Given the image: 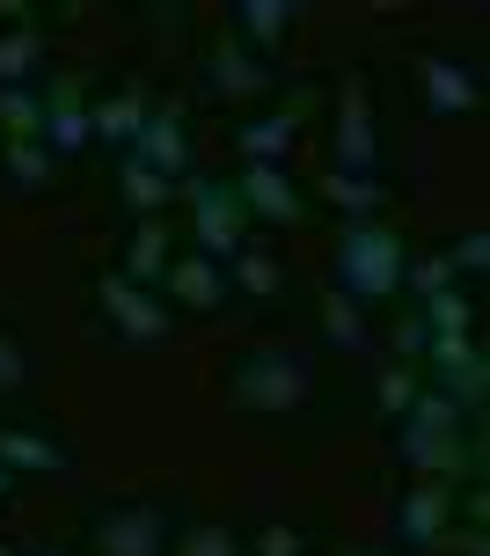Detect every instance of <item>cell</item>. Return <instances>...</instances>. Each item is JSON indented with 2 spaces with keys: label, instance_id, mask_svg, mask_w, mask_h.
I'll use <instances>...</instances> for the list:
<instances>
[{
  "label": "cell",
  "instance_id": "obj_1",
  "mask_svg": "<svg viewBox=\"0 0 490 556\" xmlns=\"http://www.w3.org/2000/svg\"><path fill=\"white\" fill-rule=\"evenodd\" d=\"M395 425H403L395 454H403V469H417V483H462V476L483 469V454L462 446V410H454L439 389H417Z\"/></svg>",
  "mask_w": 490,
  "mask_h": 556
},
{
  "label": "cell",
  "instance_id": "obj_2",
  "mask_svg": "<svg viewBox=\"0 0 490 556\" xmlns=\"http://www.w3.org/2000/svg\"><path fill=\"white\" fill-rule=\"evenodd\" d=\"M403 235L388 220H344V235H337V256H329V271H337V293L352 307H381L403 293Z\"/></svg>",
  "mask_w": 490,
  "mask_h": 556
},
{
  "label": "cell",
  "instance_id": "obj_3",
  "mask_svg": "<svg viewBox=\"0 0 490 556\" xmlns=\"http://www.w3.org/2000/svg\"><path fill=\"white\" fill-rule=\"evenodd\" d=\"M227 395H235V410L286 417V410H300V403L315 395V374H307V359H300V352L264 344V352H249V359L227 374Z\"/></svg>",
  "mask_w": 490,
  "mask_h": 556
},
{
  "label": "cell",
  "instance_id": "obj_4",
  "mask_svg": "<svg viewBox=\"0 0 490 556\" xmlns=\"http://www.w3.org/2000/svg\"><path fill=\"white\" fill-rule=\"evenodd\" d=\"M184 191H191V235H198V256H213V264H227V256L242 250V198H235V184L227 176H184Z\"/></svg>",
  "mask_w": 490,
  "mask_h": 556
},
{
  "label": "cell",
  "instance_id": "obj_5",
  "mask_svg": "<svg viewBox=\"0 0 490 556\" xmlns=\"http://www.w3.org/2000/svg\"><path fill=\"white\" fill-rule=\"evenodd\" d=\"M96 307H103V323L125 337V344H168V330H176V323H168V307L154 301L147 286H133L125 271L96 278Z\"/></svg>",
  "mask_w": 490,
  "mask_h": 556
},
{
  "label": "cell",
  "instance_id": "obj_6",
  "mask_svg": "<svg viewBox=\"0 0 490 556\" xmlns=\"http://www.w3.org/2000/svg\"><path fill=\"white\" fill-rule=\"evenodd\" d=\"M425 359H432V381H439V395H447L454 410H483L490 359L476 352V337H432V344H425Z\"/></svg>",
  "mask_w": 490,
  "mask_h": 556
},
{
  "label": "cell",
  "instance_id": "obj_7",
  "mask_svg": "<svg viewBox=\"0 0 490 556\" xmlns=\"http://www.w3.org/2000/svg\"><path fill=\"white\" fill-rule=\"evenodd\" d=\"M96 556H168V520L162 505H110L96 520Z\"/></svg>",
  "mask_w": 490,
  "mask_h": 556
},
{
  "label": "cell",
  "instance_id": "obj_8",
  "mask_svg": "<svg viewBox=\"0 0 490 556\" xmlns=\"http://www.w3.org/2000/svg\"><path fill=\"white\" fill-rule=\"evenodd\" d=\"M374 154H381L374 96H366L359 74H344V96H337V168H344V176H374Z\"/></svg>",
  "mask_w": 490,
  "mask_h": 556
},
{
  "label": "cell",
  "instance_id": "obj_9",
  "mask_svg": "<svg viewBox=\"0 0 490 556\" xmlns=\"http://www.w3.org/2000/svg\"><path fill=\"white\" fill-rule=\"evenodd\" d=\"M454 505H462L454 483H410L403 498H395V542H403V549H439Z\"/></svg>",
  "mask_w": 490,
  "mask_h": 556
},
{
  "label": "cell",
  "instance_id": "obj_10",
  "mask_svg": "<svg viewBox=\"0 0 490 556\" xmlns=\"http://www.w3.org/2000/svg\"><path fill=\"white\" fill-rule=\"evenodd\" d=\"M417 88H425V111L432 117H468L483 103V74L447 52H417Z\"/></svg>",
  "mask_w": 490,
  "mask_h": 556
},
{
  "label": "cell",
  "instance_id": "obj_11",
  "mask_svg": "<svg viewBox=\"0 0 490 556\" xmlns=\"http://www.w3.org/2000/svg\"><path fill=\"white\" fill-rule=\"evenodd\" d=\"M235 198H242V213H256V220H272V227H300V220H307V198H300V184L286 176V168L242 162Z\"/></svg>",
  "mask_w": 490,
  "mask_h": 556
},
{
  "label": "cell",
  "instance_id": "obj_12",
  "mask_svg": "<svg viewBox=\"0 0 490 556\" xmlns=\"http://www.w3.org/2000/svg\"><path fill=\"white\" fill-rule=\"evenodd\" d=\"M45 147H52V162H74V154H88L96 147V132H88V96L74 74H59L52 96H45Z\"/></svg>",
  "mask_w": 490,
  "mask_h": 556
},
{
  "label": "cell",
  "instance_id": "obj_13",
  "mask_svg": "<svg viewBox=\"0 0 490 556\" xmlns=\"http://www.w3.org/2000/svg\"><path fill=\"white\" fill-rule=\"evenodd\" d=\"M133 162H147L162 184H184V176H198V168H191V125H184V111H176V103L147 117V132L133 139Z\"/></svg>",
  "mask_w": 490,
  "mask_h": 556
},
{
  "label": "cell",
  "instance_id": "obj_14",
  "mask_svg": "<svg viewBox=\"0 0 490 556\" xmlns=\"http://www.w3.org/2000/svg\"><path fill=\"white\" fill-rule=\"evenodd\" d=\"M307 111H315V96L300 88L286 111H272V117H249L242 132H235V147H242V162H264V168H278L286 154H293V139H300V125H307Z\"/></svg>",
  "mask_w": 490,
  "mask_h": 556
},
{
  "label": "cell",
  "instance_id": "obj_15",
  "mask_svg": "<svg viewBox=\"0 0 490 556\" xmlns=\"http://www.w3.org/2000/svg\"><path fill=\"white\" fill-rule=\"evenodd\" d=\"M162 286H168V301L191 307V315H213V307H227V264H213V256H198V250L168 256Z\"/></svg>",
  "mask_w": 490,
  "mask_h": 556
},
{
  "label": "cell",
  "instance_id": "obj_16",
  "mask_svg": "<svg viewBox=\"0 0 490 556\" xmlns=\"http://www.w3.org/2000/svg\"><path fill=\"white\" fill-rule=\"evenodd\" d=\"M205 81H213V96H235V103H242V96H264V88H272V59H256L242 37L227 29L213 45V59H205Z\"/></svg>",
  "mask_w": 490,
  "mask_h": 556
},
{
  "label": "cell",
  "instance_id": "obj_17",
  "mask_svg": "<svg viewBox=\"0 0 490 556\" xmlns=\"http://www.w3.org/2000/svg\"><path fill=\"white\" fill-rule=\"evenodd\" d=\"M147 117H154V96L147 88H125V96H110V103H88V132L117 147V154H133V139L147 132Z\"/></svg>",
  "mask_w": 490,
  "mask_h": 556
},
{
  "label": "cell",
  "instance_id": "obj_18",
  "mask_svg": "<svg viewBox=\"0 0 490 556\" xmlns=\"http://www.w3.org/2000/svg\"><path fill=\"white\" fill-rule=\"evenodd\" d=\"M293 23H300V0H235V37H242L256 59H272Z\"/></svg>",
  "mask_w": 490,
  "mask_h": 556
},
{
  "label": "cell",
  "instance_id": "obj_19",
  "mask_svg": "<svg viewBox=\"0 0 490 556\" xmlns=\"http://www.w3.org/2000/svg\"><path fill=\"white\" fill-rule=\"evenodd\" d=\"M0 469L8 476H66V446L45 440V432H23V425H0Z\"/></svg>",
  "mask_w": 490,
  "mask_h": 556
},
{
  "label": "cell",
  "instance_id": "obj_20",
  "mask_svg": "<svg viewBox=\"0 0 490 556\" xmlns=\"http://www.w3.org/2000/svg\"><path fill=\"white\" fill-rule=\"evenodd\" d=\"M168 256H176V250H168V220H139L133 242H125V278L154 293V286H162V271H168Z\"/></svg>",
  "mask_w": 490,
  "mask_h": 556
},
{
  "label": "cell",
  "instance_id": "obj_21",
  "mask_svg": "<svg viewBox=\"0 0 490 556\" xmlns=\"http://www.w3.org/2000/svg\"><path fill=\"white\" fill-rule=\"evenodd\" d=\"M227 286H242L249 301H278V293H286V264H278L272 250H235L227 256Z\"/></svg>",
  "mask_w": 490,
  "mask_h": 556
},
{
  "label": "cell",
  "instance_id": "obj_22",
  "mask_svg": "<svg viewBox=\"0 0 490 556\" xmlns=\"http://www.w3.org/2000/svg\"><path fill=\"white\" fill-rule=\"evenodd\" d=\"M117 198L133 205L139 220H162V205L176 198V184H162L147 162H133V154H117Z\"/></svg>",
  "mask_w": 490,
  "mask_h": 556
},
{
  "label": "cell",
  "instance_id": "obj_23",
  "mask_svg": "<svg viewBox=\"0 0 490 556\" xmlns=\"http://www.w3.org/2000/svg\"><path fill=\"white\" fill-rule=\"evenodd\" d=\"M37 66H45V29H37V23L0 29V88H29Z\"/></svg>",
  "mask_w": 490,
  "mask_h": 556
},
{
  "label": "cell",
  "instance_id": "obj_24",
  "mask_svg": "<svg viewBox=\"0 0 490 556\" xmlns=\"http://www.w3.org/2000/svg\"><path fill=\"white\" fill-rule=\"evenodd\" d=\"M52 147H45V139H8V147H0V176H8V184H15V191H45V184H52Z\"/></svg>",
  "mask_w": 490,
  "mask_h": 556
},
{
  "label": "cell",
  "instance_id": "obj_25",
  "mask_svg": "<svg viewBox=\"0 0 490 556\" xmlns=\"http://www.w3.org/2000/svg\"><path fill=\"white\" fill-rule=\"evenodd\" d=\"M323 198H329V205H344V220H381V205H388V191L374 184V176H344V168H329V176H323Z\"/></svg>",
  "mask_w": 490,
  "mask_h": 556
},
{
  "label": "cell",
  "instance_id": "obj_26",
  "mask_svg": "<svg viewBox=\"0 0 490 556\" xmlns=\"http://www.w3.org/2000/svg\"><path fill=\"white\" fill-rule=\"evenodd\" d=\"M323 337H329V352H344V359L366 352V315H359L337 286H329V301H323Z\"/></svg>",
  "mask_w": 490,
  "mask_h": 556
},
{
  "label": "cell",
  "instance_id": "obj_27",
  "mask_svg": "<svg viewBox=\"0 0 490 556\" xmlns=\"http://www.w3.org/2000/svg\"><path fill=\"white\" fill-rule=\"evenodd\" d=\"M417 315H425V330H432V337H468L476 301H468L462 286H447V293H432V301H417Z\"/></svg>",
  "mask_w": 490,
  "mask_h": 556
},
{
  "label": "cell",
  "instance_id": "obj_28",
  "mask_svg": "<svg viewBox=\"0 0 490 556\" xmlns=\"http://www.w3.org/2000/svg\"><path fill=\"white\" fill-rule=\"evenodd\" d=\"M0 132L37 139L45 132V96H37V88H0Z\"/></svg>",
  "mask_w": 490,
  "mask_h": 556
},
{
  "label": "cell",
  "instance_id": "obj_29",
  "mask_svg": "<svg viewBox=\"0 0 490 556\" xmlns=\"http://www.w3.org/2000/svg\"><path fill=\"white\" fill-rule=\"evenodd\" d=\"M403 286L417 293V301H432V293L462 286V278H454V264H447V256H410V264H403Z\"/></svg>",
  "mask_w": 490,
  "mask_h": 556
},
{
  "label": "cell",
  "instance_id": "obj_30",
  "mask_svg": "<svg viewBox=\"0 0 490 556\" xmlns=\"http://www.w3.org/2000/svg\"><path fill=\"white\" fill-rule=\"evenodd\" d=\"M447 264H454V278H483L490 271V227H468L454 250H439Z\"/></svg>",
  "mask_w": 490,
  "mask_h": 556
},
{
  "label": "cell",
  "instance_id": "obj_31",
  "mask_svg": "<svg viewBox=\"0 0 490 556\" xmlns=\"http://www.w3.org/2000/svg\"><path fill=\"white\" fill-rule=\"evenodd\" d=\"M417 389H425V381H417L410 366H388V374H381V389H374V403H381V417H388V425H395V417L410 410V395H417Z\"/></svg>",
  "mask_w": 490,
  "mask_h": 556
},
{
  "label": "cell",
  "instance_id": "obj_32",
  "mask_svg": "<svg viewBox=\"0 0 490 556\" xmlns=\"http://www.w3.org/2000/svg\"><path fill=\"white\" fill-rule=\"evenodd\" d=\"M176 556H242V542H235L227 528H213V520H198V528H184Z\"/></svg>",
  "mask_w": 490,
  "mask_h": 556
},
{
  "label": "cell",
  "instance_id": "obj_33",
  "mask_svg": "<svg viewBox=\"0 0 490 556\" xmlns=\"http://www.w3.org/2000/svg\"><path fill=\"white\" fill-rule=\"evenodd\" d=\"M15 389H29V352L0 330V395H15Z\"/></svg>",
  "mask_w": 490,
  "mask_h": 556
},
{
  "label": "cell",
  "instance_id": "obj_34",
  "mask_svg": "<svg viewBox=\"0 0 490 556\" xmlns=\"http://www.w3.org/2000/svg\"><path fill=\"white\" fill-rule=\"evenodd\" d=\"M425 344H432V330H425V315H403V323H395V366L425 359Z\"/></svg>",
  "mask_w": 490,
  "mask_h": 556
},
{
  "label": "cell",
  "instance_id": "obj_35",
  "mask_svg": "<svg viewBox=\"0 0 490 556\" xmlns=\"http://www.w3.org/2000/svg\"><path fill=\"white\" fill-rule=\"evenodd\" d=\"M256 556H300V534L293 528H264L256 534Z\"/></svg>",
  "mask_w": 490,
  "mask_h": 556
},
{
  "label": "cell",
  "instance_id": "obj_36",
  "mask_svg": "<svg viewBox=\"0 0 490 556\" xmlns=\"http://www.w3.org/2000/svg\"><path fill=\"white\" fill-rule=\"evenodd\" d=\"M462 556H490V542H483V528H468V534H462Z\"/></svg>",
  "mask_w": 490,
  "mask_h": 556
},
{
  "label": "cell",
  "instance_id": "obj_37",
  "mask_svg": "<svg viewBox=\"0 0 490 556\" xmlns=\"http://www.w3.org/2000/svg\"><path fill=\"white\" fill-rule=\"evenodd\" d=\"M8 498H15V476H8V469H0V505H8Z\"/></svg>",
  "mask_w": 490,
  "mask_h": 556
},
{
  "label": "cell",
  "instance_id": "obj_38",
  "mask_svg": "<svg viewBox=\"0 0 490 556\" xmlns=\"http://www.w3.org/2000/svg\"><path fill=\"white\" fill-rule=\"evenodd\" d=\"M344 556H388V549H344Z\"/></svg>",
  "mask_w": 490,
  "mask_h": 556
},
{
  "label": "cell",
  "instance_id": "obj_39",
  "mask_svg": "<svg viewBox=\"0 0 490 556\" xmlns=\"http://www.w3.org/2000/svg\"><path fill=\"white\" fill-rule=\"evenodd\" d=\"M37 556H74V549H37Z\"/></svg>",
  "mask_w": 490,
  "mask_h": 556
},
{
  "label": "cell",
  "instance_id": "obj_40",
  "mask_svg": "<svg viewBox=\"0 0 490 556\" xmlns=\"http://www.w3.org/2000/svg\"><path fill=\"white\" fill-rule=\"evenodd\" d=\"M0 556H23V549H8V542H0Z\"/></svg>",
  "mask_w": 490,
  "mask_h": 556
}]
</instances>
